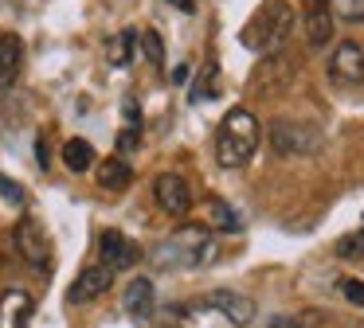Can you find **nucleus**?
Returning <instances> with one entry per match:
<instances>
[{
    "instance_id": "28",
    "label": "nucleus",
    "mask_w": 364,
    "mask_h": 328,
    "mask_svg": "<svg viewBox=\"0 0 364 328\" xmlns=\"http://www.w3.org/2000/svg\"><path fill=\"white\" fill-rule=\"evenodd\" d=\"M122 109H126V121L129 125H141V109H137L134 98H126V106H122Z\"/></svg>"
},
{
    "instance_id": "23",
    "label": "nucleus",
    "mask_w": 364,
    "mask_h": 328,
    "mask_svg": "<svg viewBox=\"0 0 364 328\" xmlns=\"http://www.w3.org/2000/svg\"><path fill=\"white\" fill-rule=\"evenodd\" d=\"M192 102H204V98H215V67L208 62L204 67V75H200V82L192 86V94H188Z\"/></svg>"
},
{
    "instance_id": "20",
    "label": "nucleus",
    "mask_w": 364,
    "mask_h": 328,
    "mask_svg": "<svg viewBox=\"0 0 364 328\" xmlns=\"http://www.w3.org/2000/svg\"><path fill=\"white\" fill-rule=\"evenodd\" d=\"M63 164L71 172H87V168H95V145L90 141H82V137H71L63 145Z\"/></svg>"
},
{
    "instance_id": "16",
    "label": "nucleus",
    "mask_w": 364,
    "mask_h": 328,
    "mask_svg": "<svg viewBox=\"0 0 364 328\" xmlns=\"http://www.w3.org/2000/svg\"><path fill=\"white\" fill-rule=\"evenodd\" d=\"M122 305H126V312H129L134 320H149V317H153V305H157V297H153V281H149V278H134V281L126 285Z\"/></svg>"
},
{
    "instance_id": "9",
    "label": "nucleus",
    "mask_w": 364,
    "mask_h": 328,
    "mask_svg": "<svg viewBox=\"0 0 364 328\" xmlns=\"http://www.w3.org/2000/svg\"><path fill=\"white\" fill-rule=\"evenodd\" d=\"M98 254H102V262L110 266V270H129V266L141 262V246H137L134 239H126L122 231H114V226H106V231L98 234Z\"/></svg>"
},
{
    "instance_id": "27",
    "label": "nucleus",
    "mask_w": 364,
    "mask_h": 328,
    "mask_svg": "<svg viewBox=\"0 0 364 328\" xmlns=\"http://www.w3.org/2000/svg\"><path fill=\"white\" fill-rule=\"evenodd\" d=\"M137 145H141V129H137V125H129V129L118 137V148H122V153H134Z\"/></svg>"
},
{
    "instance_id": "30",
    "label": "nucleus",
    "mask_w": 364,
    "mask_h": 328,
    "mask_svg": "<svg viewBox=\"0 0 364 328\" xmlns=\"http://www.w3.org/2000/svg\"><path fill=\"white\" fill-rule=\"evenodd\" d=\"M270 328H306V324H301L298 317H274V320H270Z\"/></svg>"
},
{
    "instance_id": "10",
    "label": "nucleus",
    "mask_w": 364,
    "mask_h": 328,
    "mask_svg": "<svg viewBox=\"0 0 364 328\" xmlns=\"http://www.w3.org/2000/svg\"><path fill=\"white\" fill-rule=\"evenodd\" d=\"M329 78L341 86H360L364 82V47L353 43V39L337 43V51L329 59Z\"/></svg>"
},
{
    "instance_id": "7",
    "label": "nucleus",
    "mask_w": 364,
    "mask_h": 328,
    "mask_svg": "<svg viewBox=\"0 0 364 328\" xmlns=\"http://www.w3.org/2000/svg\"><path fill=\"white\" fill-rule=\"evenodd\" d=\"M153 199H157V207L165 211L168 219H184L192 211V187L184 176H176V172H161L157 180H153Z\"/></svg>"
},
{
    "instance_id": "29",
    "label": "nucleus",
    "mask_w": 364,
    "mask_h": 328,
    "mask_svg": "<svg viewBox=\"0 0 364 328\" xmlns=\"http://www.w3.org/2000/svg\"><path fill=\"white\" fill-rule=\"evenodd\" d=\"M36 164H40V168H48V164H51V156H48V141H36Z\"/></svg>"
},
{
    "instance_id": "12",
    "label": "nucleus",
    "mask_w": 364,
    "mask_h": 328,
    "mask_svg": "<svg viewBox=\"0 0 364 328\" xmlns=\"http://www.w3.org/2000/svg\"><path fill=\"white\" fill-rule=\"evenodd\" d=\"M168 312H173L168 320H173L176 328H235L223 312H215L204 297H200V301H188V305H173Z\"/></svg>"
},
{
    "instance_id": "6",
    "label": "nucleus",
    "mask_w": 364,
    "mask_h": 328,
    "mask_svg": "<svg viewBox=\"0 0 364 328\" xmlns=\"http://www.w3.org/2000/svg\"><path fill=\"white\" fill-rule=\"evenodd\" d=\"M294 75H298V62H294L290 51H267V59L251 75V90L255 94H282L294 82Z\"/></svg>"
},
{
    "instance_id": "19",
    "label": "nucleus",
    "mask_w": 364,
    "mask_h": 328,
    "mask_svg": "<svg viewBox=\"0 0 364 328\" xmlns=\"http://www.w3.org/2000/svg\"><path fill=\"white\" fill-rule=\"evenodd\" d=\"M134 47H137V31L126 28V31H114L110 39H106V59H110V67H129L134 62Z\"/></svg>"
},
{
    "instance_id": "18",
    "label": "nucleus",
    "mask_w": 364,
    "mask_h": 328,
    "mask_svg": "<svg viewBox=\"0 0 364 328\" xmlns=\"http://www.w3.org/2000/svg\"><path fill=\"white\" fill-rule=\"evenodd\" d=\"M129 184H134V168L122 156H106L98 164V187H106V192H126Z\"/></svg>"
},
{
    "instance_id": "13",
    "label": "nucleus",
    "mask_w": 364,
    "mask_h": 328,
    "mask_svg": "<svg viewBox=\"0 0 364 328\" xmlns=\"http://www.w3.org/2000/svg\"><path fill=\"white\" fill-rule=\"evenodd\" d=\"M204 301L212 305L215 312H223L235 328H243V324H251V320H255V301L247 293H235V289H208Z\"/></svg>"
},
{
    "instance_id": "3",
    "label": "nucleus",
    "mask_w": 364,
    "mask_h": 328,
    "mask_svg": "<svg viewBox=\"0 0 364 328\" xmlns=\"http://www.w3.org/2000/svg\"><path fill=\"white\" fill-rule=\"evenodd\" d=\"M294 31V12L286 0H262V8L243 23L239 43L247 51H282V43Z\"/></svg>"
},
{
    "instance_id": "22",
    "label": "nucleus",
    "mask_w": 364,
    "mask_h": 328,
    "mask_svg": "<svg viewBox=\"0 0 364 328\" xmlns=\"http://www.w3.org/2000/svg\"><path fill=\"white\" fill-rule=\"evenodd\" d=\"M333 254L345 258V262H356V258H364V226H360V231H353V234H341L337 246H333Z\"/></svg>"
},
{
    "instance_id": "14",
    "label": "nucleus",
    "mask_w": 364,
    "mask_h": 328,
    "mask_svg": "<svg viewBox=\"0 0 364 328\" xmlns=\"http://www.w3.org/2000/svg\"><path fill=\"white\" fill-rule=\"evenodd\" d=\"M32 312H36V301L24 289H9V293L0 297V328H28L32 324Z\"/></svg>"
},
{
    "instance_id": "21",
    "label": "nucleus",
    "mask_w": 364,
    "mask_h": 328,
    "mask_svg": "<svg viewBox=\"0 0 364 328\" xmlns=\"http://www.w3.org/2000/svg\"><path fill=\"white\" fill-rule=\"evenodd\" d=\"M137 47H141L145 62H149L153 70H165V39H161L157 31H153V28L137 31Z\"/></svg>"
},
{
    "instance_id": "24",
    "label": "nucleus",
    "mask_w": 364,
    "mask_h": 328,
    "mask_svg": "<svg viewBox=\"0 0 364 328\" xmlns=\"http://www.w3.org/2000/svg\"><path fill=\"white\" fill-rule=\"evenodd\" d=\"M337 16L348 23H360L364 20V0H337Z\"/></svg>"
},
{
    "instance_id": "11",
    "label": "nucleus",
    "mask_w": 364,
    "mask_h": 328,
    "mask_svg": "<svg viewBox=\"0 0 364 328\" xmlns=\"http://www.w3.org/2000/svg\"><path fill=\"white\" fill-rule=\"evenodd\" d=\"M301 31L309 47H325L333 39V8L329 0H301Z\"/></svg>"
},
{
    "instance_id": "15",
    "label": "nucleus",
    "mask_w": 364,
    "mask_h": 328,
    "mask_svg": "<svg viewBox=\"0 0 364 328\" xmlns=\"http://www.w3.org/2000/svg\"><path fill=\"white\" fill-rule=\"evenodd\" d=\"M20 67H24V39L16 31H4L0 35V90H9L16 82Z\"/></svg>"
},
{
    "instance_id": "32",
    "label": "nucleus",
    "mask_w": 364,
    "mask_h": 328,
    "mask_svg": "<svg viewBox=\"0 0 364 328\" xmlns=\"http://www.w3.org/2000/svg\"><path fill=\"white\" fill-rule=\"evenodd\" d=\"M173 82H188V62H181V67L173 70Z\"/></svg>"
},
{
    "instance_id": "17",
    "label": "nucleus",
    "mask_w": 364,
    "mask_h": 328,
    "mask_svg": "<svg viewBox=\"0 0 364 328\" xmlns=\"http://www.w3.org/2000/svg\"><path fill=\"white\" fill-rule=\"evenodd\" d=\"M204 226H208V231H223V234H239L243 219H239V211L231 207L228 199L212 195V199L204 203Z\"/></svg>"
},
{
    "instance_id": "4",
    "label": "nucleus",
    "mask_w": 364,
    "mask_h": 328,
    "mask_svg": "<svg viewBox=\"0 0 364 328\" xmlns=\"http://www.w3.org/2000/svg\"><path fill=\"white\" fill-rule=\"evenodd\" d=\"M12 246H16V254L40 273L51 270V262H55V254H51V234L43 231V223L32 219V215H24L16 223V231H12Z\"/></svg>"
},
{
    "instance_id": "5",
    "label": "nucleus",
    "mask_w": 364,
    "mask_h": 328,
    "mask_svg": "<svg viewBox=\"0 0 364 328\" xmlns=\"http://www.w3.org/2000/svg\"><path fill=\"white\" fill-rule=\"evenodd\" d=\"M270 148L278 156H314L321 148V133L306 121H270Z\"/></svg>"
},
{
    "instance_id": "25",
    "label": "nucleus",
    "mask_w": 364,
    "mask_h": 328,
    "mask_svg": "<svg viewBox=\"0 0 364 328\" xmlns=\"http://www.w3.org/2000/svg\"><path fill=\"white\" fill-rule=\"evenodd\" d=\"M341 293H345V301H353L364 309V281L360 278H341Z\"/></svg>"
},
{
    "instance_id": "31",
    "label": "nucleus",
    "mask_w": 364,
    "mask_h": 328,
    "mask_svg": "<svg viewBox=\"0 0 364 328\" xmlns=\"http://www.w3.org/2000/svg\"><path fill=\"white\" fill-rule=\"evenodd\" d=\"M173 8H181V12H196V0H168Z\"/></svg>"
},
{
    "instance_id": "2",
    "label": "nucleus",
    "mask_w": 364,
    "mask_h": 328,
    "mask_svg": "<svg viewBox=\"0 0 364 328\" xmlns=\"http://www.w3.org/2000/svg\"><path fill=\"white\" fill-rule=\"evenodd\" d=\"M259 141H262L259 117L251 109H228V117L215 129V160H220V168H243L255 156Z\"/></svg>"
},
{
    "instance_id": "1",
    "label": "nucleus",
    "mask_w": 364,
    "mask_h": 328,
    "mask_svg": "<svg viewBox=\"0 0 364 328\" xmlns=\"http://www.w3.org/2000/svg\"><path fill=\"white\" fill-rule=\"evenodd\" d=\"M149 262L157 266V270H200V266L215 262L212 231H208L204 223L176 226L168 239H161L157 246L149 250Z\"/></svg>"
},
{
    "instance_id": "8",
    "label": "nucleus",
    "mask_w": 364,
    "mask_h": 328,
    "mask_svg": "<svg viewBox=\"0 0 364 328\" xmlns=\"http://www.w3.org/2000/svg\"><path fill=\"white\" fill-rule=\"evenodd\" d=\"M114 273H118V270H110L106 262L87 266V270H82L79 278H75V285L67 289V301H71V305H90V301H98L102 293H110Z\"/></svg>"
},
{
    "instance_id": "26",
    "label": "nucleus",
    "mask_w": 364,
    "mask_h": 328,
    "mask_svg": "<svg viewBox=\"0 0 364 328\" xmlns=\"http://www.w3.org/2000/svg\"><path fill=\"white\" fill-rule=\"evenodd\" d=\"M0 195H4L12 207H20V203H24V187H20L16 180H9V176H0Z\"/></svg>"
}]
</instances>
